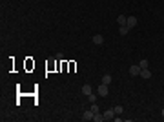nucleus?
<instances>
[{
  "label": "nucleus",
  "mask_w": 164,
  "mask_h": 122,
  "mask_svg": "<svg viewBox=\"0 0 164 122\" xmlns=\"http://www.w3.org/2000/svg\"><path fill=\"white\" fill-rule=\"evenodd\" d=\"M161 115H162V117H164V108H162V111H161Z\"/></svg>",
  "instance_id": "nucleus-17"
},
{
  "label": "nucleus",
  "mask_w": 164,
  "mask_h": 122,
  "mask_svg": "<svg viewBox=\"0 0 164 122\" xmlns=\"http://www.w3.org/2000/svg\"><path fill=\"white\" fill-rule=\"evenodd\" d=\"M113 111H115V115H122V113H124V108L118 104V106H115V108H113Z\"/></svg>",
  "instance_id": "nucleus-12"
},
{
  "label": "nucleus",
  "mask_w": 164,
  "mask_h": 122,
  "mask_svg": "<svg viewBox=\"0 0 164 122\" xmlns=\"http://www.w3.org/2000/svg\"><path fill=\"white\" fill-rule=\"evenodd\" d=\"M93 117H95V113H93L91 109H89V111H84V115H82V120H93Z\"/></svg>",
  "instance_id": "nucleus-7"
},
{
  "label": "nucleus",
  "mask_w": 164,
  "mask_h": 122,
  "mask_svg": "<svg viewBox=\"0 0 164 122\" xmlns=\"http://www.w3.org/2000/svg\"><path fill=\"white\" fill-rule=\"evenodd\" d=\"M141 77H142V79H151V71H150V67H144V69L141 71Z\"/></svg>",
  "instance_id": "nucleus-9"
},
{
  "label": "nucleus",
  "mask_w": 164,
  "mask_h": 122,
  "mask_svg": "<svg viewBox=\"0 0 164 122\" xmlns=\"http://www.w3.org/2000/svg\"><path fill=\"white\" fill-rule=\"evenodd\" d=\"M126 26L130 27V29H131V27H135V26H137V17H128V20H126Z\"/></svg>",
  "instance_id": "nucleus-4"
},
{
  "label": "nucleus",
  "mask_w": 164,
  "mask_h": 122,
  "mask_svg": "<svg viewBox=\"0 0 164 122\" xmlns=\"http://www.w3.org/2000/svg\"><path fill=\"white\" fill-rule=\"evenodd\" d=\"M118 33H120V37L128 35V33H130V27H128V26H120V27H118Z\"/></svg>",
  "instance_id": "nucleus-11"
},
{
  "label": "nucleus",
  "mask_w": 164,
  "mask_h": 122,
  "mask_svg": "<svg viewBox=\"0 0 164 122\" xmlns=\"http://www.w3.org/2000/svg\"><path fill=\"white\" fill-rule=\"evenodd\" d=\"M126 20H128L126 15H118V17H117V24H118V26H126Z\"/></svg>",
  "instance_id": "nucleus-8"
},
{
  "label": "nucleus",
  "mask_w": 164,
  "mask_h": 122,
  "mask_svg": "<svg viewBox=\"0 0 164 122\" xmlns=\"http://www.w3.org/2000/svg\"><path fill=\"white\" fill-rule=\"evenodd\" d=\"M82 93L86 95V97H88V95H91V93H93L91 86H89V84H84V86H82Z\"/></svg>",
  "instance_id": "nucleus-10"
},
{
  "label": "nucleus",
  "mask_w": 164,
  "mask_h": 122,
  "mask_svg": "<svg viewBox=\"0 0 164 122\" xmlns=\"http://www.w3.org/2000/svg\"><path fill=\"white\" fill-rule=\"evenodd\" d=\"M141 71H142V67L139 66V64H133V66L130 67V75H131V77H137V75H141Z\"/></svg>",
  "instance_id": "nucleus-2"
},
{
  "label": "nucleus",
  "mask_w": 164,
  "mask_h": 122,
  "mask_svg": "<svg viewBox=\"0 0 164 122\" xmlns=\"http://www.w3.org/2000/svg\"><path fill=\"white\" fill-rule=\"evenodd\" d=\"M111 82H113V77L111 75H109V73H104V77H102V84H111Z\"/></svg>",
  "instance_id": "nucleus-5"
},
{
  "label": "nucleus",
  "mask_w": 164,
  "mask_h": 122,
  "mask_svg": "<svg viewBox=\"0 0 164 122\" xmlns=\"http://www.w3.org/2000/svg\"><path fill=\"white\" fill-rule=\"evenodd\" d=\"M93 120H95V122H102V120H104V115H100V113H95V117H93Z\"/></svg>",
  "instance_id": "nucleus-13"
},
{
  "label": "nucleus",
  "mask_w": 164,
  "mask_h": 122,
  "mask_svg": "<svg viewBox=\"0 0 164 122\" xmlns=\"http://www.w3.org/2000/svg\"><path fill=\"white\" fill-rule=\"evenodd\" d=\"M91 111H93V113H98V106L97 104H91Z\"/></svg>",
  "instance_id": "nucleus-16"
},
{
  "label": "nucleus",
  "mask_w": 164,
  "mask_h": 122,
  "mask_svg": "<svg viewBox=\"0 0 164 122\" xmlns=\"http://www.w3.org/2000/svg\"><path fill=\"white\" fill-rule=\"evenodd\" d=\"M91 42L95 44V46H102V44H104V37L102 35H95V37L91 38Z\"/></svg>",
  "instance_id": "nucleus-3"
},
{
  "label": "nucleus",
  "mask_w": 164,
  "mask_h": 122,
  "mask_svg": "<svg viewBox=\"0 0 164 122\" xmlns=\"http://www.w3.org/2000/svg\"><path fill=\"white\" fill-rule=\"evenodd\" d=\"M111 119H115V111H113V108L104 113V120H111Z\"/></svg>",
  "instance_id": "nucleus-6"
},
{
  "label": "nucleus",
  "mask_w": 164,
  "mask_h": 122,
  "mask_svg": "<svg viewBox=\"0 0 164 122\" xmlns=\"http://www.w3.org/2000/svg\"><path fill=\"white\" fill-rule=\"evenodd\" d=\"M97 97L98 95H95V93H91V95H88V100L91 102V104H95V100H97Z\"/></svg>",
  "instance_id": "nucleus-14"
},
{
  "label": "nucleus",
  "mask_w": 164,
  "mask_h": 122,
  "mask_svg": "<svg viewBox=\"0 0 164 122\" xmlns=\"http://www.w3.org/2000/svg\"><path fill=\"white\" fill-rule=\"evenodd\" d=\"M97 95L98 97H108L109 95V87H108V84H100L97 87Z\"/></svg>",
  "instance_id": "nucleus-1"
},
{
  "label": "nucleus",
  "mask_w": 164,
  "mask_h": 122,
  "mask_svg": "<svg viewBox=\"0 0 164 122\" xmlns=\"http://www.w3.org/2000/svg\"><path fill=\"white\" fill-rule=\"evenodd\" d=\"M139 66H141L142 69H144V67H148V66H150V64H148V60H146V58H142V60L139 62Z\"/></svg>",
  "instance_id": "nucleus-15"
}]
</instances>
